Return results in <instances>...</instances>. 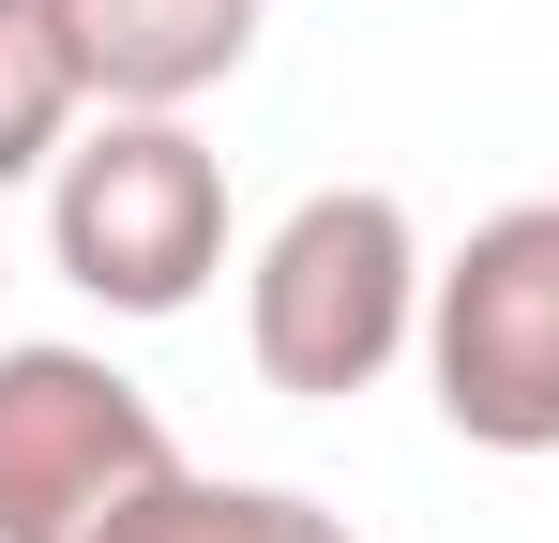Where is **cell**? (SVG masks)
<instances>
[{"label":"cell","instance_id":"obj_1","mask_svg":"<svg viewBox=\"0 0 559 543\" xmlns=\"http://www.w3.org/2000/svg\"><path fill=\"white\" fill-rule=\"evenodd\" d=\"M46 257L106 317H182L227 272V167H212V136L182 106H106L46 167Z\"/></svg>","mask_w":559,"mask_h":543},{"label":"cell","instance_id":"obj_2","mask_svg":"<svg viewBox=\"0 0 559 543\" xmlns=\"http://www.w3.org/2000/svg\"><path fill=\"white\" fill-rule=\"evenodd\" d=\"M408 333H424V242H408V212H393L378 181L302 196L273 242H258V272H242V348H258V377L302 393V408L393 377Z\"/></svg>","mask_w":559,"mask_h":543},{"label":"cell","instance_id":"obj_3","mask_svg":"<svg viewBox=\"0 0 559 543\" xmlns=\"http://www.w3.org/2000/svg\"><path fill=\"white\" fill-rule=\"evenodd\" d=\"M424 377L468 452H559V196L484 212L424 272Z\"/></svg>","mask_w":559,"mask_h":543},{"label":"cell","instance_id":"obj_4","mask_svg":"<svg viewBox=\"0 0 559 543\" xmlns=\"http://www.w3.org/2000/svg\"><path fill=\"white\" fill-rule=\"evenodd\" d=\"M182 468L167 408L92 348H0V543H92Z\"/></svg>","mask_w":559,"mask_h":543},{"label":"cell","instance_id":"obj_5","mask_svg":"<svg viewBox=\"0 0 559 543\" xmlns=\"http://www.w3.org/2000/svg\"><path fill=\"white\" fill-rule=\"evenodd\" d=\"M106 106H197L258 61V0H61Z\"/></svg>","mask_w":559,"mask_h":543},{"label":"cell","instance_id":"obj_6","mask_svg":"<svg viewBox=\"0 0 559 543\" xmlns=\"http://www.w3.org/2000/svg\"><path fill=\"white\" fill-rule=\"evenodd\" d=\"M76 106H92V61H76L61 0H0V181L61 167L76 152Z\"/></svg>","mask_w":559,"mask_h":543},{"label":"cell","instance_id":"obj_7","mask_svg":"<svg viewBox=\"0 0 559 543\" xmlns=\"http://www.w3.org/2000/svg\"><path fill=\"white\" fill-rule=\"evenodd\" d=\"M92 543H348V514H318L302 483H197V468H167V483L121 498Z\"/></svg>","mask_w":559,"mask_h":543}]
</instances>
